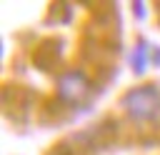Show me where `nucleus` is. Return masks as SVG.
<instances>
[{
  "instance_id": "f257e3e1",
  "label": "nucleus",
  "mask_w": 160,
  "mask_h": 155,
  "mask_svg": "<svg viewBox=\"0 0 160 155\" xmlns=\"http://www.w3.org/2000/svg\"><path fill=\"white\" fill-rule=\"evenodd\" d=\"M130 98H135V100H140V105L138 108H130L135 115H142V118H150V115H155V110L160 108V98H158V92L152 90V88H145V90H138L135 95H130Z\"/></svg>"
}]
</instances>
